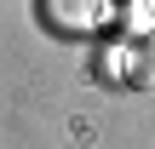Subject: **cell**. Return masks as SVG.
<instances>
[{
	"instance_id": "cell-1",
	"label": "cell",
	"mask_w": 155,
	"mask_h": 149,
	"mask_svg": "<svg viewBox=\"0 0 155 149\" xmlns=\"http://www.w3.org/2000/svg\"><path fill=\"white\" fill-rule=\"evenodd\" d=\"M127 86L155 92V34H138V40L127 46Z\"/></svg>"
}]
</instances>
